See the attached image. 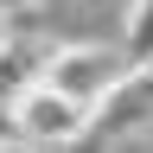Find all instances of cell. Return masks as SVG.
Here are the masks:
<instances>
[{"label":"cell","mask_w":153,"mask_h":153,"mask_svg":"<svg viewBox=\"0 0 153 153\" xmlns=\"http://www.w3.org/2000/svg\"><path fill=\"white\" fill-rule=\"evenodd\" d=\"M0 140H19V128H13V108L0 102Z\"/></svg>","instance_id":"obj_6"},{"label":"cell","mask_w":153,"mask_h":153,"mask_svg":"<svg viewBox=\"0 0 153 153\" xmlns=\"http://www.w3.org/2000/svg\"><path fill=\"white\" fill-rule=\"evenodd\" d=\"M121 70H128L121 38H115V45H57L51 64H45V83L64 89V96H76V102H96Z\"/></svg>","instance_id":"obj_3"},{"label":"cell","mask_w":153,"mask_h":153,"mask_svg":"<svg viewBox=\"0 0 153 153\" xmlns=\"http://www.w3.org/2000/svg\"><path fill=\"white\" fill-rule=\"evenodd\" d=\"M7 108H13L19 140H32V147H70V140H89V102L51 89L45 76H38L32 89H19Z\"/></svg>","instance_id":"obj_2"},{"label":"cell","mask_w":153,"mask_h":153,"mask_svg":"<svg viewBox=\"0 0 153 153\" xmlns=\"http://www.w3.org/2000/svg\"><path fill=\"white\" fill-rule=\"evenodd\" d=\"M32 0H0V19H13V13H26Z\"/></svg>","instance_id":"obj_7"},{"label":"cell","mask_w":153,"mask_h":153,"mask_svg":"<svg viewBox=\"0 0 153 153\" xmlns=\"http://www.w3.org/2000/svg\"><path fill=\"white\" fill-rule=\"evenodd\" d=\"M89 140H153V64H128L89 102Z\"/></svg>","instance_id":"obj_1"},{"label":"cell","mask_w":153,"mask_h":153,"mask_svg":"<svg viewBox=\"0 0 153 153\" xmlns=\"http://www.w3.org/2000/svg\"><path fill=\"white\" fill-rule=\"evenodd\" d=\"M51 64V45L38 38H19V32H0V102H13L19 89H32Z\"/></svg>","instance_id":"obj_4"},{"label":"cell","mask_w":153,"mask_h":153,"mask_svg":"<svg viewBox=\"0 0 153 153\" xmlns=\"http://www.w3.org/2000/svg\"><path fill=\"white\" fill-rule=\"evenodd\" d=\"M121 51H128V64H153V0H134V7H128Z\"/></svg>","instance_id":"obj_5"}]
</instances>
